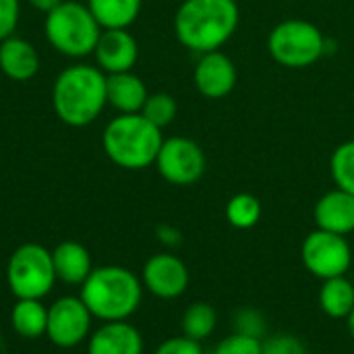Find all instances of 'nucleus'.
<instances>
[{"instance_id": "f257e3e1", "label": "nucleus", "mask_w": 354, "mask_h": 354, "mask_svg": "<svg viewBox=\"0 0 354 354\" xmlns=\"http://www.w3.org/2000/svg\"><path fill=\"white\" fill-rule=\"evenodd\" d=\"M106 106V73L97 66L71 64L58 73L52 87V108L60 122L83 129L91 124Z\"/></svg>"}, {"instance_id": "f03ea898", "label": "nucleus", "mask_w": 354, "mask_h": 354, "mask_svg": "<svg viewBox=\"0 0 354 354\" xmlns=\"http://www.w3.org/2000/svg\"><path fill=\"white\" fill-rule=\"evenodd\" d=\"M241 10L234 0H185L174 15L178 41L199 54L220 50L236 31Z\"/></svg>"}, {"instance_id": "7ed1b4c3", "label": "nucleus", "mask_w": 354, "mask_h": 354, "mask_svg": "<svg viewBox=\"0 0 354 354\" xmlns=\"http://www.w3.org/2000/svg\"><path fill=\"white\" fill-rule=\"evenodd\" d=\"M143 284L122 266L93 268L81 284V301L100 322H127L137 313L143 301Z\"/></svg>"}, {"instance_id": "20e7f679", "label": "nucleus", "mask_w": 354, "mask_h": 354, "mask_svg": "<svg viewBox=\"0 0 354 354\" xmlns=\"http://www.w3.org/2000/svg\"><path fill=\"white\" fill-rule=\"evenodd\" d=\"M162 143V129L151 124L141 112L118 114L102 133L104 153L122 170H143L156 164Z\"/></svg>"}, {"instance_id": "39448f33", "label": "nucleus", "mask_w": 354, "mask_h": 354, "mask_svg": "<svg viewBox=\"0 0 354 354\" xmlns=\"http://www.w3.org/2000/svg\"><path fill=\"white\" fill-rule=\"evenodd\" d=\"M44 33L48 44L58 54L68 58H83L93 54L102 27L89 12L87 4L64 0L60 6L46 15Z\"/></svg>"}, {"instance_id": "423d86ee", "label": "nucleus", "mask_w": 354, "mask_h": 354, "mask_svg": "<svg viewBox=\"0 0 354 354\" xmlns=\"http://www.w3.org/2000/svg\"><path fill=\"white\" fill-rule=\"evenodd\" d=\"M6 284L17 299L41 301L56 284L52 251L37 243L17 247L6 263Z\"/></svg>"}, {"instance_id": "0eeeda50", "label": "nucleus", "mask_w": 354, "mask_h": 354, "mask_svg": "<svg viewBox=\"0 0 354 354\" xmlns=\"http://www.w3.org/2000/svg\"><path fill=\"white\" fill-rule=\"evenodd\" d=\"M268 50L278 64L288 68H305L324 56L326 39L313 23L288 19L272 29L268 37Z\"/></svg>"}, {"instance_id": "6e6552de", "label": "nucleus", "mask_w": 354, "mask_h": 354, "mask_svg": "<svg viewBox=\"0 0 354 354\" xmlns=\"http://www.w3.org/2000/svg\"><path fill=\"white\" fill-rule=\"evenodd\" d=\"M301 259L305 270L324 282L348 274L353 268V249L346 236L315 228L303 241Z\"/></svg>"}, {"instance_id": "1a4fd4ad", "label": "nucleus", "mask_w": 354, "mask_h": 354, "mask_svg": "<svg viewBox=\"0 0 354 354\" xmlns=\"http://www.w3.org/2000/svg\"><path fill=\"white\" fill-rule=\"evenodd\" d=\"M156 168L166 183L174 187H189L201 180L207 168V160L201 145L193 139L170 137L164 139L158 151Z\"/></svg>"}, {"instance_id": "9d476101", "label": "nucleus", "mask_w": 354, "mask_h": 354, "mask_svg": "<svg viewBox=\"0 0 354 354\" xmlns=\"http://www.w3.org/2000/svg\"><path fill=\"white\" fill-rule=\"evenodd\" d=\"M93 315L81 297H62L48 307L46 336L58 348H75L87 340Z\"/></svg>"}, {"instance_id": "9b49d317", "label": "nucleus", "mask_w": 354, "mask_h": 354, "mask_svg": "<svg viewBox=\"0 0 354 354\" xmlns=\"http://www.w3.org/2000/svg\"><path fill=\"white\" fill-rule=\"evenodd\" d=\"M189 282H191L189 268L180 257L172 253L151 255L141 272L143 288L162 301H172L183 297L189 288Z\"/></svg>"}, {"instance_id": "f8f14e48", "label": "nucleus", "mask_w": 354, "mask_h": 354, "mask_svg": "<svg viewBox=\"0 0 354 354\" xmlns=\"http://www.w3.org/2000/svg\"><path fill=\"white\" fill-rule=\"evenodd\" d=\"M93 56L102 73H127L133 71L139 58V46L129 29H102Z\"/></svg>"}, {"instance_id": "ddd939ff", "label": "nucleus", "mask_w": 354, "mask_h": 354, "mask_svg": "<svg viewBox=\"0 0 354 354\" xmlns=\"http://www.w3.org/2000/svg\"><path fill=\"white\" fill-rule=\"evenodd\" d=\"M195 87L201 95L209 100L226 97L236 85V66L234 62L220 50L201 54L195 66Z\"/></svg>"}, {"instance_id": "4468645a", "label": "nucleus", "mask_w": 354, "mask_h": 354, "mask_svg": "<svg viewBox=\"0 0 354 354\" xmlns=\"http://www.w3.org/2000/svg\"><path fill=\"white\" fill-rule=\"evenodd\" d=\"M313 220L319 230L348 236L354 232V195L342 189L328 191L317 199Z\"/></svg>"}, {"instance_id": "2eb2a0df", "label": "nucleus", "mask_w": 354, "mask_h": 354, "mask_svg": "<svg viewBox=\"0 0 354 354\" xmlns=\"http://www.w3.org/2000/svg\"><path fill=\"white\" fill-rule=\"evenodd\" d=\"M87 354H143V336L129 322H106L89 336Z\"/></svg>"}, {"instance_id": "dca6fc26", "label": "nucleus", "mask_w": 354, "mask_h": 354, "mask_svg": "<svg viewBox=\"0 0 354 354\" xmlns=\"http://www.w3.org/2000/svg\"><path fill=\"white\" fill-rule=\"evenodd\" d=\"M0 71L17 83L31 81L39 71V54L31 41L10 35L0 41Z\"/></svg>"}, {"instance_id": "f3484780", "label": "nucleus", "mask_w": 354, "mask_h": 354, "mask_svg": "<svg viewBox=\"0 0 354 354\" xmlns=\"http://www.w3.org/2000/svg\"><path fill=\"white\" fill-rule=\"evenodd\" d=\"M106 95L108 106H112L118 114H139L149 93L143 79L133 71H127L106 75Z\"/></svg>"}, {"instance_id": "a211bd4d", "label": "nucleus", "mask_w": 354, "mask_h": 354, "mask_svg": "<svg viewBox=\"0 0 354 354\" xmlns=\"http://www.w3.org/2000/svg\"><path fill=\"white\" fill-rule=\"evenodd\" d=\"M52 261H54L56 280L68 286H81L93 272L89 251L77 241H64L56 245L52 251Z\"/></svg>"}, {"instance_id": "6ab92c4d", "label": "nucleus", "mask_w": 354, "mask_h": 354, "mask_svg": "<svg viewBox=\"0 0 354 354\" xmlns=\"http://www.w3.org/2000/svg\"><path fill=\"white\" fill-rule=\"evenodd\" d=\"M85 4L102 29H129L137 21L143 0H87Z\"/></svg>"}, {"instance_id": "aec40b11", "label": "nucleus", "mask_w": 354, "mask_h": 354, "mask_svg": "<svg viewBox=\"0 0 354 354\" xmlns=\"http://www.w3.org/2000/svg\"><path fill=\"white\" fill-rule=\"evenodd\" d=\"M10 326L21 338H41L46 336L48 307H44V303L37 299H17L10 311Z\"/></svg>"}, {"instance_id": "412c9836", "label": "nucleus", "mask_w": 354, "mask_h": 354, "mask_svg": "<svg viewBox=\"0 0 354 354\" xmlns=\"http://www.w3.org/2000/svg\"><path fill=\"white\" fill-rule=\"evenodd\" d=\"M319 307L330 319H344L354 309V284L346 276L324 280L319 288Z\"/></svg>"}, {"instance_id": "4be33fe9", "label": "nucleus", "mask_w": 354, "mask_h": 354, "mask_svg": "<svg viewBox=\"0 0 354 354\" xmlns=\"http://www.w3.org/2000/svg\"><path fill=\"white\" fill-rule=\"evenodd\" d=\"M216 328H218V313L209 303L197 301L185 309L183 319H180L183 336L197 340V342H203L216 332Z\"/></svg>"}, {"instance_id": "5701e85b", "label": "nucleus", "mask_w": 354, "mask_h": 354, "mask_svg": "<svg viewBox=\"0 0 354 354\" xmlns=\"http://www.w3.org/2000/svg\"><path fill=\"white\" fill-rule=\"evenodd\" d=\"M226 220L232 228L249 230L261 220V201L251 193H236L226 203Z\"/></svg>"}, {"instance_id": "b1692460", "label": "nucleus", "mask_w": 354, "mask_h": 354, "mask_svg": "<svg viewBox=\"0 0 354 354\" xmlns=\"http://www.w3.org/2000/svg\"><path fill=\"white\" fill-rule=\"evenodd\" d=\"M330 174L336 189L354 195V139L340 143L330 158Z\"/></svg>"}, {"instance_id": "393cba45", "label": "nucleus", "mask_w": 354, "mask_h": 354, "mask_svg": "<svg viewBox=\"0 0 354 354\" xmlns=\"http://www.w3.org/2000/svg\"><path fill=\"white\" fill-rule=\"evenodd\" d=\"M176 112H178L176 100L170 93H164V91L149 93L147 100H145V104H143V110H141V114L151 124H156L158 129L168 127L176 118Z\"/></svg>"}, {"instance_id": "a878e982", "label": "nucleus", "mask_w": 354, "mask_h": 354, "mask_svg": "<svg viewBox=\"0 0 354 354\" xmlns=\"http://www.w3.org/2000/svg\"><path fill=\"white\" fill-rule=\"evenodd\" d=\"M261 354H309V351L299 336L280 332L261 340Z\"/></svg>"}, {"instance_id": "bb28decb", "label": "nucleus", "mask_w": 354, "mask_h": 354, "mask_svg": "<svg viewBox=\"0 0 354 354\" xmlns=\"http://www.w3.org/2000/svg\"><path fill=\"white\" fill-rule=\"evenodd\" d=\"M212 354H261V340L232 332L216 344Z\"/></svg>"}, {"instance_id": "cd10ccee", "label": "nucleus", "mask_w": 354, "mask_h": 354, "mask_svg": "<svg viewBox=\"0 0 354 354\" xmlns=\"http://www.w3.org/2000/svg\"><path fill=\"white\" fill-rule=\"evenodd\" d=\"M234 332L263 340L266 338V317L257 309H243L234 317Z\"/></svg>"}, {"instance_id": "c85d7f7f", "label": "nucleus", "mask_w": 354, "mask_h": 354, "mask_svg": "<svg viewBox=\"0 0 354 354\" xmlns=\"http://www.w3.org/2000/svg\"><path fill=\"white\" fill-rule=\"evenodd\" d=\"M21 4L19 0H0V41L15 35L19 25Z\"/></svg>"}, {"instance_id": "c756f323", "label": "nucleus", "mask_w": 354, "mask_h": 354, "mask_svg": "<svg viewBox=\"0 0 354 354\" xmlns=\"http://www.w3.org/2000/svg\"><path fill=\"white\" fill-rule=\"evenodd\" d=\"M153 354H205V351L197 340H191L187 336H174L164 340Z\"/></svg>"}, {"instance_id": "7c9ffc66", "label": "nucleus", "mask_w": 354, "mask_h": 354, "mask_svg": "<svg viewBox=\"0 0 354 354\" xmlns=\"http://www.w3.org/2000/svg\"><path fill=\"white\" fill-rule=\"evenodd\" d=\"M158 239H160L164 245H168V247H176V245H180V241H183L180 232H178L176 228H172V226H160V228H158Z\"/></svg>"}, {"instance_id": "2f4dec72", "label": "nucleus", "mask_w": 354, "mask_h": 354, "mask_svg": "<svg viewBox=\"0 0 354 354\" xmlns=\"http://www.w3.org/2000/svg\"><path fill=\"white\" fill-rule=\"evenodd\" d=\"M35 10H39V12H44V15H48V12H52L56 6H60L64 0H27Z\"/></svg>"}, {"instance_id": "473e14b6", "label": "nucleus", "mask_w": 354, "mask_h": 354, "mask_svg": "<svg viewBox=\"0 0 354 354\" xmlns=\"http://www.w3.org/2000/svg\"><path fill=\"white\" fill-rule=\"evenodd\" d=\"M346 328H348V332H351V336H353V340H354V309H353V313L346 317Z\"/></svg>"}, {"instance_id": "72a5a7b5", "label": "nucleus", "mask_w": 354, "mask_h": 354, "mask_svg": "<svg viewBox=\"0 0 354 354\" xmlns=\"http://www.w3.org/2000/svg\"><path fill=\"white\" fill-rule=\"evenodd\" d=\"M353 354H354V353H353Z\"/></svg>"}]
</instances>
